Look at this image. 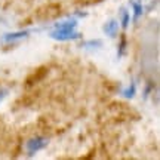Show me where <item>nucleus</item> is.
<instances>
[{
  "instance_id": "39448f33",
  "label": "nucleus",
  "mask_w": 160,
  "mask_h": 160,
  "mask_svg": "<svg viewBox=\"0 0 160 160\" xmlns=\"http://www.w3.org/2000/svg\"><path fill=\"white\" fill-rule=\"evenodd\" d=\"M77 19L71 18V19H67V21H61V22H57L53 25V28H59V30H74L77 27Z\"/></svg>"
},
{
  "instance_id": "1a4fd4ad",
  "label": "nucleus",
  "mask_w": 160,
  "mask_h": 160,
  "mask_svg": "<svg viewBox=\"0 0 160 160\" xmlns=\"http://www.w3.org/2000/svg\"><path fill=\"white\" fill-rule=\"evenodd\" d=\"M120 13H122V27L123 28H128L129 27V22H131V15H129V12L126 11V9H120Z\"/></svg>"
},
{
  "instance_id": "9b49d317",
  "label": "nucleus",
  "mask_w": 160,
  "mask_h": 160,
  "mask_svg": "<svg viewBox=\"0 0 160 160\" xmlns=\"http://www.w3.org/2000/svg\"><path fill=\"white\" fill-rule=\"evenodd\" d=\"M151 92H153V83L150 82L148 85L145 86V89H144V98H147L150 93H151Z\"/></svg>"
},
{
  "instance_id": "f8f14e48",
  "label": "nucleus",
  "mask_w": 160,
  "mask_h": 160,
  "mask_svg": "<svg viewBox=\"0 0 160 160\" xmlns=\"http://www.w3.org/2000/svg\"><path fill=\"white\" fill-rule=\"evenodd\" d=\"M8 89H0V102H2V101H3V98L6 97V95H8Z\"/></svg>"
},
{
  "instance_id": "0eeeda50",
  "label": "nucleus",
  "mask_w": 160,
  "mask_h": 160,
  "mask_svg": "<svg viewBox=\"0 0 160 160\" xmlns=\"http://www.w3.org/2000/svg\"><path fill=\"white\" fill-rule=\"evenodd\" d=\"M135 93H137V83H135V82H132L126 89L122 91V95H123V98H126V99H132V98L135 97Z\"/></svg>"
},
{
  "instance_id": "423d86ee",
  "label": "nucleus",
  "mask_w": 160,
  "mask_h": 160,
  "mask_svg": "<svg viewBox=\"0 0 160 160\" xmlns=\"http://www.w3.org/2000/svg\"><path fill=\"white\" fill-rule=\"evenodd\" d=\"M132 6H133V21L137 22L139 17L144 13V6L141 5V2H137V0H131Z\"/></svg>"
},
{
  "instance_id": "f257e3e1",
  "label": "nucleus",
  "mask_w": 160,
  "mask_h": 160,
  "mask_svg": "<svg viewBox=\"0 0 160 160\" xmlns=\"http://www.w3.org/2000/svg\"><path fill=\"white\" fill-rule=\"evenodd\" d=\"M52 39L59 40V42H67V40H77L82 37L80 33L74 31V30H59V28H53L51 34Z\"/></svg>"
},
{
  "instance_id": "f03ea898",
  "label": "nucleus",
  "mask_w": 160,
  "mask_h": 160,
  "mask_svg": "<svg viewBox=\"0 0 160 160\" xmlns=\"http://www.w3.org/2000/svg\"><path fill=\"white\" fill-rule=\"evenodd\" d=\"M46 145H48V139H46V138L36 137V138H31V139L27 141L25 148H27V151H28L30 156H33L34 153H37V151H40V150H43Z\"/></svg>"
},
{
  "instance_id": "9d476101",
  "label": "nucleus",
  "mask_w": 160,
  "mask_h": 160,
  "mask_svg": "<svg viewBox=\"0 0 160 160\" xmlns=\"http://www.w3.org/2000/svg\"><path fill=\"white\" fill-rule=\"evenodd\" d=\"M126 53V37L123 36L120 39V43H119V49H117V58H122L123 55Z\"/></svg>"
},
{
  "instance_id": "20e7f679",
  "label": "nucleus",
  "mask_w": 160,
  "mask_h": 160,
  "mask_svg": "<svg viewBox=\"0 0 160 160\" xmlns=\"http://www.w3.org/2000/svg\"><path fill=\"white\" fill-rule=\"evenodd\" d=\"M104 33L107 36H110V37H114L116 34H117V30H119V21L117 19H110L108 22L104 24Z\"/></svg>"
},
{
  "instance_id": "7ed1b4c3",
  "label": "nucleus",
  "mask_w": 160,
  "mask_h": 160,
  "mask_svg": "<svg viewBox=\"0 0 160 160\" xmlns=\"http://www.w3.org/2000/svg\"><path fill=\"white\" fill-rule=\"evenodd\" d=\"M30 33H33V30H22V31H15V33H6V34H3V37H2V42H3V43H12V42H15V40L27 37Z\"/></svg>"
},
{
  "instance_id": "6e6552de",
  "label": "nucleus",
  "mask_w": 160,
  "mask_h": 160,
  "mask_svg": "<svg viewBox=\"0 0 160 160\" xmlns=\"http://www.w3.org/2000/svg\"><path fill=\"white\" fill-rule=\"evenodd\" d=\"M101 46H102L101 40H88V42L82 43V48H86V49H98Z\"/></svg>"
}]
</instances>
